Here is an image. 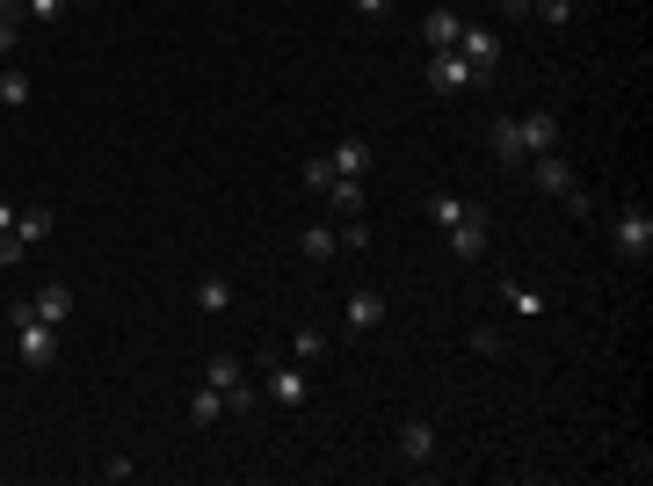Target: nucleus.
<instances>
[{"label":"nucleus","instance_id":"obj_1","mask_svg":"<svg viewBox=\"0 0 653 486\" xmlns=\"http://www.w3.org/2000/svg\"><path fill=\"white\" fill-rule=\"evenodd\" d=\"M8 327H15V356L30 370H52V356H58V327H44V320L30 313V298H15L8 305Z\"/></svg>","mask_w":653,"mask_h":486},{"label":"nucleus","instance_id":"obj_2","mask_svg":"<svg viewBox=\"0 0 653 486\" xmlns=\"http://www.w3.org/2000/svg\"><path fill=\"white\" fill-rule=\"evenodd\" d=\"M261 392H269L276 407H306V364H291V356H261Z\"/></svg>","mask_w":653,"mask_h":486},{"label":"nucleus","instance_id":"obj_3","mask_svg":"<svg viewBox=\"0 0 653 486\" xmlns=\"http://www.w3.org/2000/svg\"><path fill=\"white\" fill-rule=\"evenodd\" d=\"M610 247H618V261H646V255H653V210H646V204L618 210V226H610Z\"/></svg>","mask_w":653,"mask_h":486},{"label":"nucleus","instance_id":"obj_4","mask_svg":"<svg viewBox=\"0 0 653 486\" xmlns=\"http://www.w3.org/2000/svg\"><path fill=\"white\" fill-rule=\"evenodd\" d=\"M458 58L480 73V80H494V66H501V30H494V22H464V30H458Z\"/></svg>","mask_w":653,"mask_h":486},{"label":"nucleus","instance_id":"obj_5","mask_svg":"<svg viewBox=\"0 0 653 486\" xmlns=\"http://www.w3.org/2000/svg\"><path fill=\"white\" fill-rule=\"evenodd\" d=\"M393 320V298L385 291H349V313H342V342H363V334H378Z\"/></svg>","mask_w":653,"mask_h":486},{"label":"nucleus","instance_id":"obj_6","mask_svg":"<svg viewBox=\"0 0 653 486\" xmlns=\"http://www.w3.org/2000/svg\"><path fill=\"white\" fill-rule=\"evenodd\" d=\"M204 385H218V392H225V407H233V414H247V407H261V392H255V385H247V370L233 364V356H211Z\"/></svg>","mask_w":653,"mask_h":486},{"label":"nucleus","instance_id":"obj_7","mask_svg":"<svg viewBox=\"0 0 653 486\" xmlns=\"http://www.w3.org/2000/svg\"><path fill=\"white\" fill-rule=\"evenodd\" d=\"M443 247H450L458 261H480V255H486V204H464L458 226L443 233Z\"/></svg>","mask_w":653,"mask_h":486},{"label":"nucleus","instance_id":"obj_8","mask_svg":"<svg viewBox=\"0 0 653 486\" xmlns=\"http://www.w3.org/2000/svg\"><path fill=\"white\" fill-rule=\"evenodd\" d=\"M464 87H486V80L458 58V44H450V52H429V95H464Z\"/></svg>","mask_w":653,"mask_h":486},{"label":"nucleus","instance_id":"obj_9","mask_svg":"<svg viewBox=\"0 0 653 486\" xmlns=\"http://www.w3.org/2000/svg\"><path fill=\"white\" fill-rule=\"evenodd\" d=\"M436 451H443V429H436L429 414L399 421V457H407V465H436Z\"/></svg>","mask_w":653,"mask_h":486},{"label":"nucleus","instance_id":"obj_10","mask_svg":"<svg viewBox=\"0 0 653 486\" xmlns=\"http://www.w3.org/2000/svg\"><path fill=\"white\" fill-rule=\"evenodd\" d=\"M523 168H531V182H537V190H545V196H567L574 182H581V174H574V160L559 153V145H552V153H531V160H523Z\"/></svg>","mask_w":653,"mask_h":486},{"label":"nucleus","instance_id":"obj_11","mask_svg":"<svg viewBox=\"0 0 653 486\" xmlns=\"http://www.w3.org/2000/svg\"><path fill=\"white\" fill-rule=\"evenodd\" d=\"M298 255H306L312 269L342 255V233H334V218H312V226H298Z\"/></svg>","mask_w":653,"mask_h":486},{"label":"nucleus","instance_id":"obj_12","mask_svg":"<svg viewBox=\"0 0 653 486\" xmlns=\"http://www.w3.org/2000/svg\"><path fill=\"white\" fill-rule=\"evenodd\" d=\"M73 305H81V298H73L66 283H44V291L30 298V313L44 320V327H66V320H73Z\"/></svg>","mask_w":653,"mask_h":486},{"label":"nucleus","instance_id":"obj_13","mask_svg":"<svg viewBox=\"0 0 653 486\" xmlns=\"http://www.w3.org/2000/svg\"><path fill=\"white\" fill-rule=\"evenodd\" d=\"M458 30H464L458 8H429V15H421V44H429V52H450V44H458Z\"/></svg>","mask_w":653,"mask_h":486},{"label":"nucleus","instance_id":"obj_14","mask_svg":"<svg viewBox=\"0 0 653 486\" xmlns=\"http://www.w3.org/2000/svg\"><path fill=\"white\" fill-rule=\"evenodd\" d=\"M516 131H523V153H552V145H559V117H552V109L516 117Z\"/></svg>","mask_w":653,"mask_h":486},{"label":"nucleus","instance_id":"obj_15","mask_svg":"<svg viewBox=\"0 0 653 486\" xmlns=\"http://www.w3.org/2000/svg\"><path fill=\"white\" fill-rule=\"evenodd\" d=\"M326 168L349 174V182H363V174H371V139H342L334 153H326Z\"/></svg>","mask_w":653,"mask_h":486},{"label":"nucleus","instance_id":"obj_16","mask_svg":"<svg viewBox=\"0 0 653 486\" xmlns=\"http://www.w3.org/2000/svg\"><path fill=\"white\" fill-rule=\"evenodd\" d=\"M22 36H30V15H22V0H0V58L22 52Z\"/></svg>","mask_w":653,"mask_h":486},{"label":"nucleus","instance_id":"obj_17","mask_svg":"<svg viewBox=\"0 0 653 486\" xmlns=\"http://www.w3.org/2000/svg\"><path fill=\"white\" fill-rule=\"evenodd\" d=\"M225 414H233V407H225L218 385H196L190 392V429H211V421H225Z\"/></svg>","mask_w":653,"mask_h":486},{"label":"nucleus","instance_id":"obj_18","mask_svg":"<svg viewBox=\"0 0 653 486\" xmlns=\"http://www.w3.org/2000/svg\"><path fill=\"white\" fill-rule=\"evenodd\" d=\"M326 204H334V218H363V182L334 174V182H326Z\"/></svg>","mask_w":653,"mask_h":486},{"label":"nucleus","instance_id":"obj_19","mask_svg":"<svg viewBox=\"0 0 653 486\" xmlns=\"http://www.w3.org/2000/svg\"><path fill=\"white\" fill-rule=\"evenodd\" d=\"M30 95H36V80L22 66H0V109H30Z\"/></svg>","mask_w":653,"mask_h":486},{"label":"nucleus","instance_id":"obj_20","mask_svg":"<svg viewBox=\"0 0 653 486\" xmlns=\"http://www.w3.org/2000/svg\"><path fill=\"white\" fill-rule=\"evenodd\" d=\"M494 160H501V168H523V160H531V153H523L516 117H501V123H494Z\"/></svg>","mask_w":653,"mask_h":486},{"label":"nucleus","instance_id":"obj_21","mask_svg":"<svg viewBox=\"0 0 653 486\" xmlns=\"http://www.w3.org/2000/svg\"><path fill=\"white\" fill-rule=\"evenodd\" d=\"M225 305H233V283H225V277H204V283H196V313H211V320H218Z\"/></svg>","mask_w":653,"mask_h":486},{"label":"nucleus","instance_id":"obj_22","mask_svg":"<svg viewBox=\"0 0 653 486\" xmlns=\"http://www.w3.org/2000/svg\"><path fill=\"white\" fill-rule=\"evenodd\" d=\"M15 233H22V247L52 240V210H44V204H30V210H22V218H15Z\"/></svg>","mask_w":653,"mask_h":486},{"label":"nucleus","instance_id":"obj_23","mask_svg":"<svg viewBox=\"0 0 653 486\" xmlns=\"http://www.w3.org/2000/svg\"><path fill=\"white\" fill-rule=\"evenodd\" d=\"M320 356H326V334L320 327H298L291 334V364H320Z\"/></svg>","mask_w":653,"mask_h":486},{"label":"nucleus","instance_id":"obj_24","mask_svg":"<svg viewBox=\"0 0 653 486\" xmlns=\"http://www.w3.org/2000/svg\"><path fill=\"white\" fill-rule=\"evenodd\" d=\"M458 210H464V196H458V190H429V218H436L443 233L458 226Z\"/></svg>","mask_w":653,"mask_h":486},{"label":"nucleus","instance_id":"obj_25","mask_svg":"<svg viewBox=\"0 0 653 486\" xmlns=\"http://www.w3.org/2000/svg\"><path fill=\"white\" fill-rule=\"evenodd\" d=\"M501 298H509V313H523V320H531V313H545V298H537V291H523L516 277L501 283Z\"/></svg>","mask_w":653,"mask_h":486},{"label":"nucleus","instance_id":"obj_26","mask_svg":"<svg viewBox=\"0 0 653 486\" xmlns=\"http://www.w3.org/2000/svg\"><path fill=\"white\" fill-rule=\"evenodd\" d=\"M531 15L552 22V30H567V22H574V0H531Z\"/></svg>","mask_w":653,"mask_h":486},{"label":"nucleus","instance_id":"obj_27","mask_svg":"<svg viewBox=\"0 0 653 486\" xmlns=\"http://www.w3.org/2000/svg\"><path fill=\"white\" fill-rule=\"evenodd\" d=\"M298 182H306L312 196H326V182H334V168H326V153H320V160H306V174H298Z\"/></svg>","mask_w":653,"mask_h":486},{"label":"nucleus","instance_id":"obj_28","mask_svg":"<svg viewBox=\"0 0 653 486\" xmlns=\"http://www.w3.org/2000/svg\"><path fill=\"white\" fill-rule=\"evenodd\" d=\"M472 356H509V342H501V327H472Z\"/></svg>","mask_w":653,"mask_h":486},{"label":"nucleus","instance_id":"obj_29","mask_svg":"<svg viewBox=\"0 0 653 486\" xmlns=\"http://www.w3.org/2000/svg\"><path fill=\"white\" fill-rule=\"evenodd\" d=\"M559 204H567V210H574V218H581V226H588V218H596V196H588V190H581V182H574V190H567V196H559Z\"/></svg>","mask_w":653,"mask_h":486},{"label":"nucleus","instance_id":"obj_30","mask_svg":"<svg viewBox=\"0 0 653 486\" xmlns=\"http://www.w3.org/2000/svg\"><path fill=\"white\" fill-rule=\"evenodd\" d=\"M334 233H342V247H349V255H356V247H371V226H363V218H342Z\"/></svg>","mask_w":653,"mask_h":486},{"label":"nucleus","instance_id":"obj_31","mask_svg":"<svg viewBox=\"0 0 653 486\" xmlns=\"http://www.w3.org/2000/svg\"><path fill=\"white\" fill-rule=\"evenodd\" d=\"M22 255H30V247H22V233H0V269H15Z\"/></svg>","mask_w":653,"mask_h":486},{"label":"nucleus","instance_id":"obj_32","mask_svg":"<svg viewBox=\"0 0 653 486\" xmlns=\"http://www.w3.org/2000/svg\"><path fill=\"white\" fill-rule=\"evenodd\" d=\"M58 8H66V0H22V15H30V22H58Z\"/></svg>","mask_w":653,"mask_h":486},{"label":"nucleus","instance_id":"obj_33","mask_svg":"<svg viewBox=\"0 0 653 486\" xmlns=\"http://www.w3.org/2000/svg\"><path fill=\"white\" fill-rule=\"evenodd\" d=\"M103 479H109V486H124V479H138V465H131V457H109Z\"/></svg>","mask_w":653,"mask_h":486},{"label":"nucleus","instance_id":"obj_34","mask_svg":"<svg viewBox=\"0 0 653 486\" xmlns=\"http://www.w3.org/2000/svg\"><path fill=\"white\" fill-rule=\"evenodd\" d=\"M349 8H356L363 22H378V15H393V0H349Z\"/></svg>","mask_w":653,"mask_h":486},{"label":"nucleus","instance_id":"obj_35","mask_svg":"<svg viewBox=\"0 0 653 486\" xmlns=\"http://www.w3.org/2000/svg\"><path fill=\"white\" fill-rule=\"evenodd\" d=\"M494 15L501 22H523V15H531V0H494Z\"/></svg>","mask_w":653,"mask_h":486},{"label":"nucleus","instance_id":"obj_36","mask_svg":"<svg viewBox=\"0 0 653 486\" xmlns=\"http://www.w3.org/2000/svg\"><path fill=\"white\" fill-rule=\"evenodd\" d=\"M15 218H22V210L8 204V196H0V233H15Z\"/></svg>","mask_w":653,"mask_h":486},{"label":"nucleus","instance_id":"obj_37","mask_svg":"<svg viewBox=\"0 0 653 486\" xmlns=\"http://www.w3.org/2000/svg\"><path fill=\"white\" fill-rule=\"evenodd\" d=\"M66 8H87V0H66Z\"/></svg>","mask_w":653,"mask_h":486}]
</instances>
